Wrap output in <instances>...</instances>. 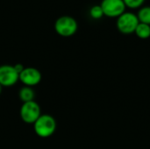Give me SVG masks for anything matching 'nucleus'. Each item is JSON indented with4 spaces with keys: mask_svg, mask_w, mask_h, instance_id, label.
Returning a JSON list of instances; mask_svg holds the SVG:
<instances>
[{
    "mask_svg": "<svg viewBox=\"0 0 150 149\" xmlns=\"http://www.w3.org/2000/svg\"><path fill=\"white\" fill-rule=\"evenodd\" d=\"M100 6L104 16L108 18H118L126 11V5L123 0H102Z\"/></svg>",
    "mask_w": 150,
    "mask_h": 149,
    "instance_id": "nucleus-5",
    "label": "nucleus"
},
{
    "mask_svg": "<svg viewBox=\"0 0 150 149\" xmlns=\"http://www.w3.org/2000/svg\"><path fill=\"white\" fill-rule=\"evenodd\" d=\"M34 97H35V93H34V90L32 89V87L24 86L18 91V97L20 101H22L23 103L33 101Z\"/></svg>",
    "mask_w": 150,
    "mask_h": 149,
    "instance_id": "nucleus-8",
    "label": "nucleus"
},
{
    "mask_svg": "<svg viewBox=\"0 0 150 149\" xmlns=\"http://www.w3.org/2000/svg\"><path fill=\"white\" fill-rule=\"evenodd\" d=\"M57 123L55 119L49 114H41L33 124L35 133L40 138H48L56 131Z\"/></svg>",
    "mask_w": 150,
    "mask_h": 149,
    "instance_id": "nucleus-1",
    "label": "nucleus"
},
{
    "mask_svg": "<svg viewBox=\"0 0 150 149\" xmlns=\"http://www.w3.org/2000/svg\"><path fill=\"white\" fill-rule=\"evenodd\" d=\"M19 115L23 122L26 124H34L35 121L40 118L41 115V111L39 104L37 102L30 101L26 103H23L20 111Z\"/></svg>",
    "mask_w": 150,
    "mask_h": 149,
    "instance_id": "nucleus-4",
    "label": "nucleus"
},
{
    "mask_svg": "<svg viewBox=\"0 0 150 149\" xmlns=\"http://www.w3.org/2000/svg\"><path fill=\"white\" fill-rule=\"evenodd\" d=\"M139 19L137 15L131 11H125L120 17L117 18L116 26L120 32L123 34H132L139 25Z\"/></svg>",
    "mask_w": 150,
    "mask_h": 149,
    "instance_id": "nucleus-3",
    "label": "nucleus"
},
{
    "mask_svg": "<svg viewBox=\"0 0 150 149\" xmlns=\"http://www.w3.org/2000/svg\"><path fill=\"white\" fill-rule=\"evenodd\" d=\"M89 14L91 18L93 19H100L104 17V12L103 10L100 6V4H96L91 7L89 11Z\"/></svg>",
    "mask_w": 150,
    "mask_h": 149,
    "instance_id": "nucleus-11",
    "label": "nucleus"
},
{
    "mask_svg": "<svg viewBox=\"0 0 150 149\" xmlns=\"http://www.w3.org/2000/svg\"><path fill=\"white\" fill-rule=\"evenodd\" d=\"M2 88H3V87H2L1 84H0V94H1V92H2Z\"/></svg>",
    "mask_w": 150,
    "mask_h": 149,
    "instance_id": "nucleus-14",
    "label": "nucleus"
},
{
    "mask_svg": "<svg viewBox=\"0 0 150 149\" xmlns=\"http://www.w3.org/2000/svg\"><path fill=\"white\" fill-rule=\"evenodd\" d=\"M19 74L16 71L14 66L4 64L0 66V84L2 87H11L17 83Z\"/></svg>",
    "mask_w": 150,
    "mask_h": 149,
    "instance_id": "nucleus-6",
    "label": "nucleus"
},
{
    "mask_svg": "<svg viewBox=\"0 0 150 149\" xmlns=\"http://www.w3.org/2000/svg\"><path fill=\"white\" fill-rule=\"evenodd\" d=\"M42 79V75L40 71L35 68H25L23 71L19 74L18 81H20L25 86L33 87L40 83Z\"/></svg>",
    "mask_w": 150,
    "mask_h": 149,
    "instance_id": "nucleus-7",
    "label": "nucleus"
},
{
    "mask_svg": "<svg viewBox=\"0 0 150 149\" xmlns=\"http://www.w3.org/2000/svg\"><path fill=\"white\" fill-rule=\"evenodd\" d=\"M14 66V68H15V69H16V71L18 73V74H20L22 71H23V69L25 68V67L22 65V64H20V63H18V64H15V65H13Z\"/></svg>",
    "mask_w": 150,
    "mask_h": 149,
    "instance_id": "nucleus-13",
    "label": "nucleus"
},
{
    "mask_svg": "<svg viewBox=\"0 0 150 149\" xmlns=\"http://www.w3.org/2000/svg\"><path fill=\"white\" fill-rule=\"evenodd\" d=\"M146 0H123L127 8L130 9H140L143 6Z\"/></svg>",
    "mask_w": 150,
    "mask_h": 149,
    "instance_id": "nucleus-12",
    "label": "nucleus"
},
{
    "mask_svg": "<svg viewBox=\"0 0 150 149\" xmlns=\"http://www.w3.org/2000/svg\"><path fill=\"white\" fill-rule=\"evenodd\" d=\"M134 33L136 36L142 40H147L150 37V25L143 23H139L137 25Z\"/></svg>",
    "mask_w": 150,
    "mask_h": 149,
    "instance_id": "nucleus-10",
    "label": "nucleus"
},
{
    "mask_svg": "<svg viewBox=\"0 0 150 149\" xmlns=\"http://www.w3.org/2000/svg\"><path fill=\"white\" fill-rule=\"evenodd\" d=\"M136 15L140 23L147 24L150 25V6L149 5L142 6L139 9Z\"/></svg>",
    "mask_w": 150,
    "mask_h": 149,
    "instance_id": "nucleus-9",
    "label": "nucleus"
},
{
    "mask_svg": "<svg viewBox=\"0 0 150 149\" xmlns=\"http://www.w3.org/2000/svg\"><path fill=\"white\" fill-rule=\"evenodd\" d=\"M54 31L57 34L62 37H71L73 36L78 29V23L71 16L64 15L59 17L54 22Z\"/></svg>",
    "mask_w": 150,
    "mask_h": 149,
    "instance_id": "nucleus-2",
    "label": "nucleus"
}]
</instances>
